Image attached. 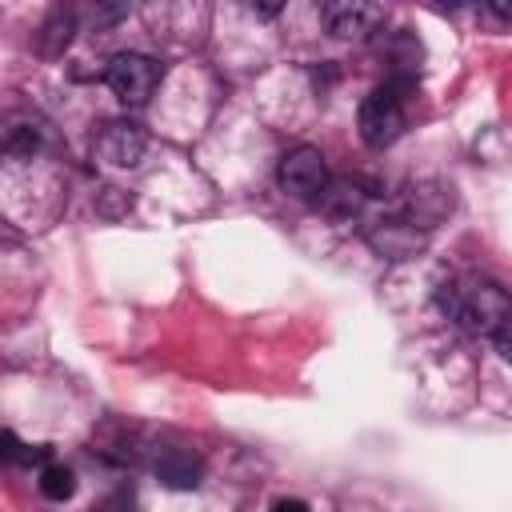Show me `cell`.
<instances>
[{"instance_id":"cell-8","label":"cell","mask_w":512,"mask_h":512,"mask_svg":"<svg viewBox=\"0 0 512 512\" xmlns=\"http://www.w3.org/2000/svg\"><path fill=\"white\" fill-rule=\"evenodd\" d=\"M72 28H76L72 12L52 8L48 20L40 24V52H44V56H60V52L68 48V40H72Z\"/></svg>"},{"instance_id":"cell-3","label":"cell","mask_w":512,"mask_h":512,"mask_svg":"<svg viewBox=\"0 0 512 512\" xmlns=\"http://www.w3.org/2000/svg\"><path fill=\"white\" fill-rule=\"evenodd\" d=\"M160 76H164L160 60H152L144 52H120L104 68V84L124 104H148V96L160 88Z\"/></svg>"},{"instance_id":"cell-7","label":"cell","mask_w":512,"mask_h":512,"mask_svg":"<svg viewBox=\"0 0 512 512\" xmlns=\"http://www.w3.org/2000/svg\"><path fill=\"white\" fill-rule=\"evenodd\" d=\"M152 468H156V476H160L168 488H176V492L196 488L200 476H204L200 456H192V452H184V448H164V452L152 460Z\"/></svg>"},{"instance_id":"cell-12","label":"cell","mask_w":512,"mask_h":512,"mask_svg":"<svg viewBox=\"0 0 512 512\" xmlns=\"http://www.w3.org/2000/svg\"><path fill=\"white\" fill-rule=\"evenodd\" d=\"M272 512H308V504L304 500H276Z\"/></svg>"},{"instance_id":"cell-11","label":"cell","mask_w":512,"mask_h":512,"mask_svg":"<svg viewBox=\"0 0 512 512\" xmlns=\"http://www.w3.org/2000/svg\"><path fill=\"white\" fill-rule=\"evenodd\" d=\"M492 344H496L500 360H504V364H512V320H508V324H504V328L492 336Z\"/></svg>"},{"instance_id":"cell-5","label":"cell","mask_w":512,"mask_h":512,"mask_svg":"<svg viewBox=\"0 0 512 512\" xmlns=\"http://www.w3.org/2000/svg\"><path fill=\"white\" fill-rule=\"evenodd\" d=\"M320 20L328 24L332 36H344V40H360L368 32H376L388 12L380 4H368V0H332V4H320Z\"/></svg>"},{"instance_id":"cell-13","label":"cell","mask_w":512,"mask_h":512,"mask_svg":"<svg viewBox=\"0 0 512 512\" xmlns=\"http://www.w3.org/2000/svg\"><path fill=\"white\" fill-rule=\"evenodd\" d=\"M492 12H496L500 20H512V4H508V0H492Z\"/></svg>"},{"instance_id":"cell-4","label":"cell","mask_w":512,"mask_h":512,"mask_svg":"<svg viewBox=\"0 0 512 512\" xmlns=\"http://www.w3.org/2000/svg\"><path fill=\"white\" fill-rule=\"evenodd\" d=\"M276 180L296 200H320V196H328V184H332L328 160L320 156V148H308V144L284 152V160L276 168Z\"/></svg>"},{"instance_id":"cell-10","label":"cell","mask_w":512,"mask_h":512,"mask_svg":"<svg viewBox=\"0 0 512 512\" xmlns=\"http://www.w3.org/2000/svg\"><path fill=\"white\" fill-rule=\"evenodd\" d=\"M36 144H40V132H36L32 124H12V128H8V136H4L8 156H32V152H36Z\"/></svg>"},{"instance_id":"cell-1","label":"cell","mask_w":512,"mask_h":512,"mask_svg":"<svg viewBox=\"0 0 512 512\" xmlns=\"http://www.w3.org/2000/svg\"><path fill=\"white\" fill-rule=\"evenodd\" d=\"M444 312L472 336H496L508 320H512V296L496 284V280H484V276H468V280H456L448 284V292L440 296Z\"/></svg>"},{"instance_id":"cell-9","label":"cell","mask_w":512,"mask_h":512,"mask_svg":"<svg viewBox=\"0 0 512 512\" xmlns=\"http://www.w3.org/2000/svg\"><path fill=\"white\" fill-rule=\"evenodd\" d=\"M40 492H44L48 500H68V496L76 492V476H72V468H64V464H48V468L40 472Z\"/></svg>"},{"instance_id":"cell-2","label":"cell","mask_w":512,"mask_h":512,"mask_svg":"<svg viewBox=\"0 0 512 512\" xmlns=\"http://www.w3.org/2000/svg\"><path fill=\"white\" fill-rule=\"evenodd\" d=\"M404 92H408V80H388L364 96V104L356 112V128L368 148H388L392 140H400L404 120H408Z\"/></svg>"},{"instance_id":"cell-6","label":"cell","mask_w":512,"mask_h":512,"mask_svg":"<svg viewBox=\"0 0 512 512\" xmlns=\"http://www.w3.org/2000/svg\"><path fill=\"white\" fill-rule=\"evenodd\" d=\"M144 144H148L144 132L136 124H128V120H112V124H104L96 132V156L104 164H112V168H132L144 156Z\"/></svg>"}]
</instances>
